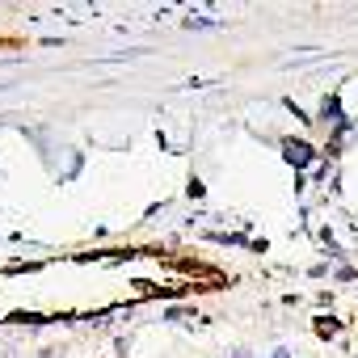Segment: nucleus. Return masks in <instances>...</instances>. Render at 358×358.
<instances>
[]
</instances>
